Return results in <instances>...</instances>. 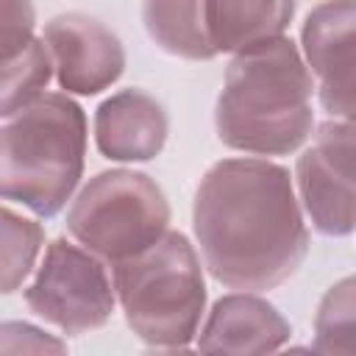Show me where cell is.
Segmentation results:
<instances>
[{"label":"cell","mask_w":356,"mask_h":356,"mask_svg":"<svg viewBox=\"0 0 356 356\" xmlns=\"http://www.w3.org/2000/svg\"><path fill=\"white\" fill-rule=\"evenodd\" d=\"M195 234L211 275L234 289L281 284L306 256V228L284 167L220 161L195 197Z\"/></svg>","instance_id":"cell-1"},{"label":"cell","mask_w":356,"mask_h":356,"mask_svg":"<svg viewBox=\"0 0 356 356\" xmlns=\"http://www.w3.org/2000/svg\"><path fill=\"white\" fill-rule=\"evenodd\" d=\"M312 75L284 36L239 50L217 100L220 139L248 153H289L312 131Z\"/></svg>","instance_id":"cell-2"},{"label":"cell","mask_w":356,"mask_h":356,"mask_svg":"<svg viewBox=\"0 0 356 356\" xmlns=\"http://www.w3.org/2000/svg\"><path fill=\"white\" fill-rule=\"evenodd\" d=\"M3 120V195L53 217L81 178L86 145L81 108L64 95H39Z\"/></svg>","instance_id":"cell-3"},{"label":"cell","mask_w":356,"mask_h":356,"mask_svg":"<svg viewBox=\"0 0 356 356\" xmlns=\"http://www.w3.org/2000/svg\"><path fill=\"white\" fill-rule=\"evenodd\" d=\"M114 289L142 339L167 348L192 339L206 295L195 250L181 234H164L147 250L117 261Z\"/></svg>","instance_id":"cell-4"},{"label":"cell","mask_w":356,"mask_h":356,"mask_svg":"<svg viewBox=\"0 0 356 356\" xmlns=\"http://www.w3.org/2000/svg\"><path fill=\"white\" fill-rule=\"evenodd\" d=\"M170 220L161 189L139 172H103L97 175L70 209L72 236L92 253L122 261L164 236Z\"/></svg>","instance_id":"cell-5"},{"label":"cell","mask_w":356,"mask_h":356,"mask_svg":"<svg viewBox=\"0 0 356 356\" xmlns=\"http://www.w3.org/2000/svg\"><path fill=\"white\" fill-rule=\"evenodd\" d=\"M25 300L39 317L67 334H81L108 320L114 292L103 264L92 253L58 239L47 248Z\"/></svg>","instance_id":"cell-6"},{"label":"cell","mask_w":356,"mask_h":356,"mask_svg":"<svg viewBox=\"0 0 356 356\" xmlns=\"http://www.w3.org/2000/svg\"><path fill=\"white\" fill-rule=\"evenodd\" d=\"M298 186L323 234L356 228V120L339 117L317 128L312 147L298 159Z\"/></svg>","instance_id":"cell-7"},{"label":"cell","mask_w":356,"mask_h":356,"mask_svg":"<svg viewBox=\"0 0 356 356\" xmlns=\"http://www.w3.org/2000/svg\"><path fill=\"white\" fill-rule=\"evenodd\" d=\"M44 42L58 70V81L70 92H100L122 72V47L97 19L81 14L56 17L44 28Z\"/></svg>","instance_id":"cell-8"},{"label":"cell","mask_w":356,"mask_h":356,"mask_svg":"<svg viewBox=\"0 0 356 356\" xmlns=\"http://www.w3.org/2000/svg\"><path fill=\"white\" fill-rule=\"evenodd\" d=\"M97 147L108 159H150L161 150L167 120L161 106L145 92L128 89L106 100L97 111Z\"/></svg>","instance_id":"cell-9"},{"label":"cell","mask_w":356,"mask_h":356,"mask_svg":"<svg viewBox=\"0 0 356 356\" xmlns=\"http://www.w3.org/2000/svg\"><path fill=\"white\" fill-rule=\"evenodd\" d=\"M289 334L284 317L259 298H222L200 337L203 350H275Z\"/></svg>","instance_id":"cell-10"},{"label":"cell","mask_w":356,"mask_h":356,"mask_svg":"<svg viewBox=\"0 0 356 356\" xmlns=\"http://www.w3.org/2000/svg\"><path fill=\"white\" fill-rule=\"evenodd\" d=\"M292 0H206L211 47L248 50L278 39L292 17Z\"/></svg>","instance_id":"cell-11"},{"label":"cell","mask_w":356,"mask_h":356,"mask_svg":"<svg viewBox=\"0 0 356 356\" xmlns=\"http://www.w3.org/2000/svg\"><path fill=\"white\" fill-rule=\"evenodd\" d=\"M303 53L320 78L356 67V0L317 6L303 25Z\"/></svg>","instance_id":"cell-12"},{"label":"cell","mask_w":356,"mask_h":356,"mask_svg":"<svg viewBox=\"0 0 356 356\" xmlns=\"http://www.w3.org/2000/svg\"><path fill=\"white\" fill-rule=\"evenodd\" d=\"M145 25L170 53L186 58H211L217 53L206 31V0H145Z\"/></svg>","instance_id":"cell-13"},{"label":"cell","mask_w":356,"mask_h":356,"mask_svg":"<svg viewBox=\"0 0 356 356\" xmlns=\"http://www.w3.org/2000/svg\"><path fill=\"white\" fill-rule=\"evenodd\" d=\"M53 56L47 42H31L25 50L3 61V117L22 108L28 100L39 97L50 70H53Z\"/></svg>","instance_id":"cell-14"},{"label":"cell","mask_w":356,"mask_h":356,"mask_svg":"<svg viewBox=\"0 0 356 356\" xmlns=\"http://www.w3.org/2000/svg\"><path fill=\"white\" fill-rule=\"evenodd\" d=\"M320 350H356V278L337 284L317 314Z\"/></svg>","instance_id":"cell-15"},{"label":"cell","mask_w":356,"mask_h":356,"mask_svg":"<svg viewBox=\"0 0 356 356\" xmlns=\"http://www.w3.org/2000/svg\"><path fill=\"white\" fill-rule=\"evenodd\" d=\"M42 245V231L33 220L17 217L14 211H3V292H14V286L28 275Z\"/></svg>","instance_id":"cell-16"},{"label":"cell","mask_w":356,"mask_h":356,"mask_svg":"<svg viewBox=\"0 0 356 356\" xmlns=\"http://www.w3.org/2000/svg\"><path fill=\"white\" fill-rule=\"evenodd\" d=\"M33 8L31 0H3V61L25 50L33 36Z\"/></svg>","instance_id":"cell-17"},{"label":"cell","mask_w":356,"mask_h":356,"mask_svg":"<svg viewBox=\"0 0 356 356\" xmlns=\"http://www.w3.org/2000/svg\"><path fill=\"white\" fill-rule=\"evenodd\" d=\"M320 103L342 120H356V67L334 72L320 83Z\"/></svg>","instance_id":"cell-18"}]
</instances>
